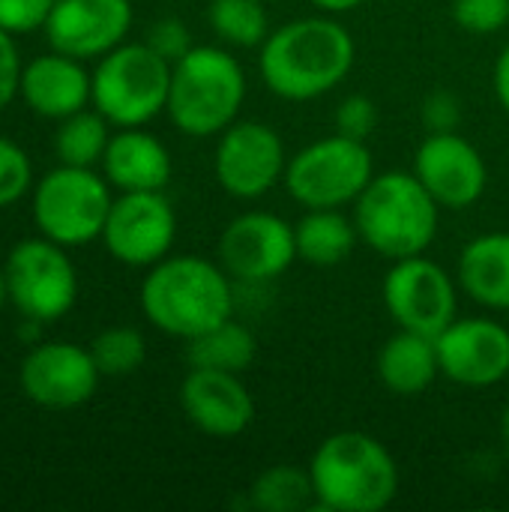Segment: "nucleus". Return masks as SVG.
<instances>
[{
    "instance_id": "1",
    "label": "nucleus",
    "mask_w": 509,
    "mask_h": 512,
    "mask_svg": "<svg viewBox=\"0 0 509 512\" xmlns=\"http://www.w3.org/2000/svg\"><path fill=\"white\" fill-rule=\"evenodd\" d=\"M354 60V36L324 12L270 30L258 51V72L279 99L312 102L336 90L354 69Z\"/></svg>"
},
{
    "instance_id": "2",
    "label": "nucleus",
    "mask_w": 509,
    "mask_h": 512,
    "mask_svg": "<svg viewBox=\"0 0 509 512\" xmlns=\"http://www.w3.org/2000/svg\"><path fill=\"white\" fill-rule=\"evenodd\" d=\"M141 312L156 330L189 342L234 315L231 276L198 255L162 258L141 282Z\"/></svg>"
},
{
    "instance_id": "3",
    "label": "nucleus",
    "mask_w": 509,
    "mask_h": 512,
    "mask_svg": "<svg viewBox=\"0 0 509 512\" xmlns=\"http://www.w3.org/2000/svg\"><path fill=\"white\" fill-rule=\"evenodd\" d=\"M315 501L333 512H381L399 495V465L369 432H336L309 462Z\"/></svg>"
},
{
    "instance_id": "4",
    "label": "nucleus",
    "mask_w": 509,
    "mask_h": 512,
    "mask_svg": "<svg viewBox=\"0 0 509 512\" xmlns=\"http://www.w3.org/2000/svg\"><path fill=\"white\" fill-rule=\"evenodd\" d=\"M441 204L408 171H384L354 201V225L360 240L381 258L399 261L426 255L438 234Z\"/></svg>"
},
{
    "instance_id": "5",
    "label": "nucleus",
    "mask_w": 509,
    "mask_h": 512,
    "mask_svg": "<svg viewBox=\"0 0 509 512\" xmlns=\"http://www.w3.org/2000/svg\"><path fill=\"white\" fill-rule=\"evenodd\" d=\"M246 75L237 57L216 45H195L171 66L168 117L189 138L222 135L240 114Z\"/></svg>"
},
{
    "instance_id": "6",
    "label": "nucleus",
    "mask_w": 509,
    "mask_h": 512,
    "mask_svg": "<svg viewBox=\"0 0 509 512\" xmlns=\"http://www.w3.org/2000/svg\"><path fill=\"white\" fill-rule=\"evenodd\" d=\"M171 63L147 42H123L93 69V105L117 129L150 123L168 105Z\"/></svg>"
},
{
    "instance_id": "7",
    "label": "nucleus",
    "mask_w": 509,
    "mask_h": 512,
    "mask_svg": "<svg viewBox=\"0 0 509 512\" xmlns=\"http://www.w3.org/2000/svg\"><path fill=\"white\" fill-rule=\"evenodd\" d=\"M372 177L375 162L366 141L333 132L288 156L282 183L300 207L321 210L354 204Z\"/></svg>"
},
{
    "instance_id": "8",
    "label": "nucleus",
    "mask_w": 509,
    "mask_h": 512,
    "mask_svg": "<svg viewBox=\"0 0 509 512\" xmlns=\"http://www.w3.org/2000/svg\"><path fill=\"white\" fill-rule=\"evenodd\" d=\"M111 183L93 168L63 165L48 171L33 192V222L42 237L66 246H84L105 231L111 210Z\"/></svg>"
},
{
    "instance_id": "9",
    "label": "nucleus",
    "mask_w": 509,
    "mask_h": 512,
    "mask_svg": "<svg viewBox=\"0 0 509 512\" xmlns=\"http://www.w3.org/2000/svg\"><path fill=\"white\" fill-rule=\"evenodd\" d=\"M6 294L24 318L51 324L63 318L78 297V273L60 243L48 237L21 240L6 264Z\"/></svg>"
},
{
    "instance_id": "10",
    "label": "nucleus",
    "mask_w": 509,
    "mask_h": 512,
    "mask_svg": "<svg viewBox=\"0 0 509 512\" xmlns=\"http://www.w3.org/2000/svg\"><path fill=\"white\" fill-rule=\"evenodd\" d=\"M288 168L282 135L261 120H234L222 135L213 159L219 186L240 201L267 195Z\"/></svg>"
},
{
    "instance_id": "11",
    "label": "nucleus",
    "mask_w": 509,
    "mask_h": 512,
    "mask_svg": "<svg viewBox=\"0 0 509 512\" xmlns=\"http://www.w3.org/2000/svg\"><path fill=\"white\" fill-rule=\"evenodd\" d=\"M384 306L399 330L435 339L456 318V282L426 255L399 258L384 276Z\"/></svg>"
},
{
    "instance_id": "12",
    "label": "nucleus",
    "mask_w": 509,
    "mask_h": 512,
    "mask_svg": "<svg viewBox=\"0 0 509 512\" xmlns=\"http://www.w3.org/2000/svg\"><path fill=\"white\" fill-rule=\"evenodd\" d=\"M177 237V213L162 192H123L105 219V249L126 267H153L168 258Z\"/></svg>"
},
{
    "instance_id": "13",
    "label": "nucleus",
    "mask_w": 509,
    "mask_h": 512,
    "mask_svg": "<svg viewBox=\"0 0 509 512\" xmlns=\"http://www.w3.org/2000/svg\"><path fill=\"white\" fill-rule=\"evenodd\" d=\"M297 261L294 225L270 210H246L234 216L219 237V264L231 279L270 282Z\"/></svg>"
},
{
    "instance_id": "14",
    "label": "nucleus",
    "mask_w": 509,
    "mask_h": 512,
    "mask_svg": "<svg viewBox=\"0 0 509 512\" xmlns=\"http://www.w3.org/2000/svg\"><path fill=\"white\" fill-rule=\"evenodd\" d=\"M102 372L90 348L72 342H36L21 360V390L24 396L48 411H69L93 399Z\"/></svg>"
},
{
    "instance_id": "15",
    "label": "nucleus",
    "mask_w": 509,
    "mask_h": 512,
    "mask_svg": "<svg viewBox=\"0 0 509 512\" xmlns=\"http://www.w3.org/2000/svg\"><path fill=\"white\" fill-rule=\"evenodd\" d=\"M441 375L468 390H486L509 375V330L495 318H453L438 336Z\"/></svg>"
},
{
    "instance_id": "16",
    "label": "nucleus",
    "mask_w": 509,
    "mask_h": 512,
    "mask_svg": "<svg viewBox=\"0 0 509 512\" xmlns=\"http://www.w3.org/2000/svg\"><path fill=\"white\" fill-rule=\"evenodd\" d=\"M414 174L429 195L450 210L474 207L489 183L483 153L459 132H426L414 156Z\"/></svg>"
},
{
    "instance_id": "17",
    "label": "nucleus",
    "mask_w": 509,
    "mask_h": 512,
    "mask_svg": "<svg viewBox=\"0 0 509 512\" xmlns=\"http://www.w3.org/2000/svg\"><path fill=\"white\" fill-rule=\"evenodd\" d=\"M132 27L129 0H54L45 33L54 51L90 60L123 45Z\"/></svg>"
},
{
    "instance_id": "18",
    "label": "nucleus",
    "mask_w": 509,
    "mask_h": 512,
    "mask_svg": "<svg viewBox=\"0 0 509 512\" xmlns=\"http://www.w3.org/2000/svg\"><path fill=\"white\" fill-rule=\"evenodd\" d=\"M186 420L210 438H237L255 420V399L237 372L189 366L180 384Z\"/></svg>"
},
{
    "instance_id": "19",
    "label": "nucleus",
    "mask_w": 509,
    "mask_h": 512,
    "mask_svg": "<svg viewBox=\"0 0 509 512\" xmlns=\"http://www.w3.org/2000/svg\"><path fill=\"white\" fill-rule=\"evenodd\" d=\"M18 96L27 102L30 111L51 120H63L93 102V75L78 57L51 51L21 69Z\"/></svg>"
},
{
    "instance_id": "20",
    "label": "nucleus",
    "mask_w": 509,
    "mask_h": 512,
    "mask_svg": "<svg viewBox=\"0 0 509 512\" xmlns=\"http://www.w3.org/2000/svg\"><path fill=\"white\" fill-rule=\"evenodd\" d=\"M102 171L120 192H162L171 180V153L141 126L120 129L105 147Z\"/></svg>"
},
{
    "instance_id": "21",
    "label": "nucleus",
    "mask_w": 509,
    "mask_h": 512,
    "mask_svg": "<svg viewBox=\"0 0 509 512\" xmlns=\"http://www.w3.org/2000/svg\"><path fill=\"white\" fill-rule=\"evenodd\" d=\"M459 288L480 306L509 312V234L474 237L459 255Z\"/></svg>"
},
{
    "instance_id": "22",
    "label": "nucleus",
    "mask_w": 509,
    "mask_h": 512,
    "mask_svg": "<svg viewBox=\"0 0 509 512\" xmlns=\"http://www.w3.org/2000/svg\"><path fill=\"white\" fill-rule=\"evenodd\" d=\"M375 372H378V381L396 396L426 393L441 375L435 339L414 333V330H399L381 345Z\"/></svg>"
},
{
    "instance_id": "23",
    "label": "nucleus",
    "mask_w": 509,
    "mask_h": 512,
    "mask_svg": "<svg viewBox=\"0 0 509 512\" xmlns=\"http://www.w3.org/2000/svg\"><path fill=\"white\" fill-rule=\"evenodd\" d=\"M357 240V225L342 213V207L306 210V216L294 225L297 258L312 267H336L348 261Z\"/></svg>"
},
{
    "instance_id": "24",
    "label": "nucleus",
    "mask_w": 509,
    "mask_h": 512,
    "mask_svg": "<svg viewBox=\"0 0 509 512\" xmlns=\"http://www.w3.org/2000/svg\"><path fill=\"white\" fill-rule=\"evenodd\" d=\"M258 354V342L246 324H237L234 318L210 327L207 333L186 342V360L198 369H222L243 375Z\"/></svg>"
},
{
    "instance_id": "25",
    "label": "nucleus",
    "mask_w": 509,
    "mask_h": 512,
    "mask_svg": "<svg viewBox=\"0 0 509 512\" xmlns=\"http://www.w3.org/2000/svg\"><path fill=\"white\" fill-rule=\"evenodd\" d=\"M315 501L309 468L273 465L249 486V507L258 512H300Z\"/></svg>"
},
{
    "instance_id": "26",
    "label": "nucleus",
    "mask_w": 509,
    "mask_h": 512,
    "mask_svg": "<svg viewBox=\"0 0 509 512\" xmlns=\"http://www.w3.org/2000/svg\"><path fill=\"white\" fill-rule=\"evenodd\" d=\"M108 141H111L108 120L99 111L81 108L60 120V129L54 135V150L63 165L93 168L96 162H102Z\"/></svg>"
},
{
    "instance_id": "27",
    "label": "nucleus",
    "mask_w": 509,
    "mask_h": 512,
    "mask_svg": "<svg viewBox=\"0 0 509 512\" xmlns=\"http://www.w3.org/2000/svg\"><path fill=\"white\" fill-rule=\"evenodd\" d=\"M207 21L222 42L237 48H261L270 33L264 0H210Z\"/></svg>"
},
{
    "instance_id": "28",
    "label": "nucleus",
    "mask_w": 509,
    "mask_h": 512,
    "mask_svg": "<svg viewBox=\"0 0 509 512\" xmlns=\"http://www.w3.org/2000/svg\"><path fill=\"white\" fill-rule=\"evenodd\" d=\"M96 369L108 378L132 375L147 360V342L135 327H108L90 342Z\"/></svg>"
},
{
    "instance_id": "29",
    "label": "nucleus",
    "mask_w": 509,
    "mask_h": 512,
    "mask_svg": "<svg viewBox=\"0 0 509 512\" xmlns=\"http://www.w3.org/2000/svg\"><path fill=\"white\" fill-rule=\"evenodd\" d=\"M30 180H33V168L27 153L15 141L0 138V207L21 201L30 189Z\"/></svg>"
},
{
    "instance_id": "30",
    "label": "nucleus",
    "mask_w": 509,
    "mask_h": 512,
    "mask_svg": "<svg viewBox=\"0 0 509 512\" xmlns=\"http://www.w3.org/2000/svg\"><path fill=\"white\" fill-rule=\"evenodd\" d=\"M453 18L462 30L492 36L509 21V0H453Z\"/></svg>"
},
{
    "instance_id": "31",
    "label": "nucleus",
    "mask_w": 509,
    "mask_h": 512,
    "mask_svg": "<svg viewBox=\"0 0 509 512\" xmlns=\"http://www.w3.org/2000/svg\"><path fill=\"white\" fill-rule=\"evenodd\" d=\"M333 126H336L339 135L366 141L375 132V126H378V105L369 96H363V93H351V96H345L336 105Z\"/></svg>"
},
{
    "instance_id": "32",
    "label": "nucleus",
    "mask_w": 509,
    "mask_h": 512,
    "mask_svg": "<svg viewBox=\"0 0 509 512\" xmlns=\"http://www.w3.org/2000/svg\"><path fill=\"white\" fill-rule=\"evenodd\" d=\"M462 117V99L453 90H432L420 105V120L426 132H459Z\"/></svg>"
},
{
    "instance_id": "33",
    "label": "nucleus",
    "mask_w": 509,
    "mask_h": 512,
    "mask_svg": "<svg viewBox=\"0 0 509 512\" xmlns=\"http://www.w3.org/2000/svg\"><path fill=\"white\" fill-rule=\"evenodd\" d=\"M54 0H0V27L9 33H30L45 27Z\"/></svg>"
},
{
    "instance_id": "34",
    "label": "nucleus",
    "mask_w": 509,
    "mask_h": 512,
    "mask_svg": "<svg viewBox=\"0 0 509 512\" xmlns=\"http://www.w3.org/2000/svg\"><path fill=\"white\" fill-rule=\"evenodd\" d=\"M147 45L156 51V54H162L171 66L183 57V54H189L195 45H192V36H189V27L183 24V21H177V18H162V21H156L153 27H150V33H147Z\"/></svg>"
},
{
    "instance_id": "35",
    "label": "nucleus",
    "mask_w": 509,
    "mask_h": 512,
    "mask_svg": "<svg viewBox=\"0 0 509 512\" xmlns=\"http://www.w3.org/2000/svg\"><path fill=\"white\" fill-rule=\"evenodd\" d=\"M21 57L9 30L0 27V111L18 96L21 90Z\"/></svg>"
},
{
    "instance_id": "36",
    "label": "nucleus",
    "mask_w": 509,
    "mask_h": 512,
    "mask_svg": "<svg viewBox=\"0 0 509 512\" xmlns=\"http://www.w3.org/2000/svg\"><path fill=\"white\" fill-rule=\"evenodd\" d=\"M492 87H495V96H498L501 108L509 114V45L501 51V54H498V60H495Z\"/></svg>"
},
{
    "instance_id": "37",
    "label": "nucleus",
    "mask_w": 509,
    "mask_h": 512,
    "mask_svg": "<svg viewBox=\"0 0 509 512\" xmlns=\"http://www.w3.org/2000/svg\"><path fill=\"white\" fill-rule=\"evenodd\" d=\"M309 3H315L327 15H342V12H351V9L363 6V0H309Z\"/></svg>"
},
{
    "instance_id": "38",
    "label": "nucleus",
    "mask_w": 509,
    "mask_h": 512,
    "mask_svg": "<svg viewBox=\"0 0 509 512\" xmlns=\"http://www.w3.org/2000/svg\"><path fill=\"white\" fill-rule=\"evenodd\" d=\"M501 444H504V450H507L509 456V402L501 411Z\"/></svg>"
},
{
    "instance_id": "39",
    "label": "nucleus",
    "mask_w": 509,
    "mask_h": 512,
    "mask_svg": "<svg viewBox=\"0 0 509 512\" xmlns=\"http://www.w3.org/2000/svg\"><path fill=\"white\" fill-rule=\"evenodd\" d=\"M9 300V294H6V273H3V267H0V306Z\"/></svg>"
}]
</instances>
